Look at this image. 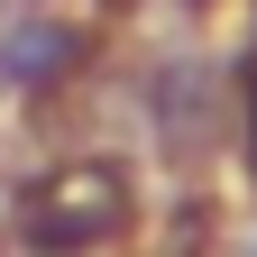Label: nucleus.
<instances>
[{
	"instance_id": "nucleus-1",
	"label": "nucleus",
	"mask_w": 257,
	"mask_h": 257,
	"mask_svg": "<svg viewBox=\"0 0 257 257\" xmlns=\"http://www.w3.org/2000/svg\"><path fill=\"white\" fill-rule=\"evenodd\" d=\"M128 220H138V193H128V166L119 156H55V166H37L19 184V230L74 257V248H101L119 239Z\"/></svg>"
},
{
	"instance_id": "nucleus-2",
	"label": "nucleus",
	"mask_w": 257,
	"mask_h": 257,
	"mask_svg": "<svg viewBox=\"0 0 257 257\" xmlns=\"http://www.w3.org/2000/svg\"><path fill=\"white\" fill-rule=\"evenodd\" d=\"M83 28L74 19H55V10H19V19H0V83L10 92H64L83 74Z\"/></svg>"
}]
</instances>
